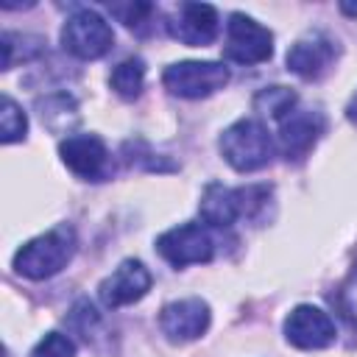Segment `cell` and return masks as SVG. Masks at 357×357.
Instances as JSON below:
<instances>
[{"label":"cell","mask_w":357,"mask_h":357,"mask_svg":"<svg viewBox=\"0 0 357 357\" xmlns=\"http://www.w3.org/2000/svg\"><path fill=\"white\" fill-rule=\"evenodd\" d=\"M268 201H271L268 184H248L231 190L212 181L201 195V218L215 229H229L240 218L259 220V215L268 209Z\"/></svg>","instance_id":"1"},{"label":"cell","mask_w":357,"mask_h":357,"mask_svg":"<svg viewBox=\"0 0 357 357\" xmlns=\"http://www.w3.org/2000/svg\"><path fill=\"white\" fill-rule=\"evenodd\" d=\"M218 148L223 153V159L240 170V173H254L259 167H265L273 156V137L268 131L265 123L254 120V117H243L237 123H231L220 139Z\"/></svg>","instance_id":"2"},{"label":"cell","mask_w":357,"mask_h":357,"mask_svg":"<svg viewBox=\"0 0 357 357\" xmlns=\"http://www.w3.org/2000/svg\"><path fill=\"white\" fill-rule=\"evenodd\" d=\"M75 254V234L70 226H56L33 240H28L14 254V268L25 279H50Z\"/></svg>","instance_id":"3"},{"label":"cell","mask_w":357,"mask_h":357,"mask_svg":"<svg viewBox=\"0 0 357 357\" xmlns=\"http://www.w3.org/2000/svg\"><path fill=\"white\" fill-rule=\"evenodd\" d=\"M61 45L75 59H100L114 47V31L98 11L81 8L73 17H67L61 28Z\"/></svg>","instance_id":"4"},{"label":"cell","mask_w":357,"mask_h":357,"mask_svg":"<svg viewBox=\"0 0 357 357\" xmlns=\"http://www.w3.org/2000/svg\"><path fill=\"white\" fill-rule=\"evenodd\" d=\"M156 251L173 268L201 265V262H209L215 257V237L209 234L206 226L187 220V223H178V226L167 229L165 234H159Z\"/></svg>","instance_id":"5"},{"label":"cell","mask_w":357,"mask_h":357,"mask_svg":"<svg viewBox=\"0 0 357 357\" xmlns=\"http://www.w3.org/2000/svg\"><path fill=\"white\" fill-rule=\"evenodd\" d=\"M273 53V33L259 25L254 17L234 11L226 25V45L223 56L237 64H262Z\"/></svg>","instance_id":"6"},{"label":"cell","mask_w":357,"mask_h":357,"mask_svg":"<svg viewBox=\"0 0 357 357\" xmlns=\"http://www.w3.org/2000/svg\"><path fill=\"white\" fill-rule=\"evenodd\" d=\"M162 84L178 98H206L229 84V67L220 61H176L162 73Z\"/></svg>","instance_id":"7"},{"label":"cell","mask_w":357,"mask_h":357,"mask_svg":"<svg viewBox=\"0 0 357 357\" xmlns=\"http://www.w3.org/2000/svg\"><path fill=\"white\" fill-rule=\"evenodd\" d=\"M61 162L86 181H103L112 176V153L98 134H70L59 142Z\"/></svg>","instance_id":"8"},{"label":"cell","mask_w":357,"mask_h":357,"mask_svg":"<svg viewBox=\"0 0 357 357\" xmlns=\"http://www.w3.org/2000/svg\"><path fill=\"white\" fill-rule=\"evenodd\" d=\"M284 337L296 349H307V351L326 349V346L335 343L337 326L329 318V312H324V310H318L312 304H298L284 318Z\"/></svg>","instance_id":"9"},{"label":"cell","mask_w":357,"mask_h":357,"mask_svg":"<svg viewBox=\"0 0 357 357\" xmlns=\"http://www.w3.org/2000/svg\"><path fill=\"white\" fill-rule=\"evenodd\" d=\"M212 312L209 304L201 298H178L162 307L159 329L170 343H190L209 329Z\"/></svg>","instance_id":"10"},{"label":"cell","mask_w":357,"mask_h":357,"mask_svg":"<svg viewBox=\"0 0 357 357\" xmlns=\"http://www.w3.org/2000/svg\"><path fill=\"white\" fill-rule=\"evenodd\" d=\"M167 33L190 47H204L218 36V8L209 3H181L167 17Z\"/></svg>","instance_id":"11"},{"label":"cell","mask_w":357,"mask_h":357,"mask_svg":"<svg viewBox=\"0 0 357 357\" xmlns=\"http://www.w3.org/2000/svg\"><path fill=\"white\" fill-rule=\"evenodd\" d=\"M324 134V117L312 109H293L290 114H284L279 120V134H276V145L279 153L290 162L304 159L312 145L318 142V137Z\"/></svg>","instance_id":"12"},{"label":"cell","mask_w":357,"mask_h":357,"mask_svg":"<svg viewBox=\"0 0 357 357\" xmlns=\"http://www.w3.org/2000/svg\"><path fill=\"white\" fill-rule=\"evenodd\" d=\"M151 282H153V276H151V271L139 259H126V262L117 265L114 273H109L100 282L98 296L112 310L114 307H126V304L139 301L151 290Z\"/></svg>","instance_id":"13"},{"label":"cell","mask_w":357,"mask_h":357,"mask_svg":"<svg viewBox=\"0 0 357 357\" xmlns=\"http://www.w3.org/2000/svg\"><path fill=\"white\" fill-rule=\"evenodd\" d=\"M332 61H335V45H332V39H326L321 33L304 36L287 50V70L307 81L326 75Z\"/></svg>","instance_id":"14"},{"label":"cell","mask_w":357,"mask_h":357,"mask_svg":"<svg viewBox=\"0 0 357 357\" xmlns=\"http://www.w3.org/2000/svg\"><path fill=\"white\" fill-rule=\"evenodd\" d=\"M112 89L120 95V98H137L142 92V84H145V61L131 56L126 61H120L114 70H112Z\"/></svg>","instance_id":"15"},{"label":"cell","mask_w":357,"mask_h":357,"mask_svg":"<svg viewBox=\"0 0 357 357\" xmlns=\"http://www.w3.org/2000/svg\"><path fill=\"white\" fill-rule=\"evenodd\" d=\"M109 14L117 17L128 31L145 36V33H151V28H153L156 6H151V3H112V6H109Z\"/></svg>","instance_id":"16"},{"label":"cell","mask_w":357,"mask_h":357,"mask_svg":"<svg viewBox=\"0 0 357 357\" xmlns=\"http://www.w3.org/2000/svg\"><path fill=\"white\" fill-rule=\"evenodd\" d=\"M296 103H298V98L287 86H268V89H259L254 98V106L273 120H282L284 114H290L296 109Z\"/></svg>","instance_id":"17"},{"label":"cell","mask_w":357,"mask_h":357,"mask_svg":"<svg viewBox=\"0 0 357 357\" xmlns=\"http://www.w3.org/2000/svg\"><path fill=\"white\" fill-rule=\"evenodd\" d=\"M0 126H3L0 139H3L6 145L22 139L25 131H28V117H25V112H22L8 95H3V123H0Z\"/></svg>","instance_id":"18"},{"label":"cell","mask_w":357,"mask_h":357,"mask_svg":"<svg viewBox=\"0 0 357 357\" xmlns=\"http://www.w3.org/2000/svg\"><path fill=\"white\" fill-rule=\"evenodd\" d=\"M31 357H75V343L61 332H47L31 349Z\"/></svg>","instance_id":"19"},{"label":"cell","mask_w":357,"mask_h":357,"mask_svg":"<svg viewBox=\"0 0 357 357\" xmlns=\"http://www.w3.org/2000/svg\"><path fill=\"white\" fill-rule=\"evenodd\" d=\"M340 304H343V310L357 321V265H354V271H351V276H349V282L343 284V293H340Z\"/></svg>","instance_id":"20"},{"label":"cell","mask_w":357,"mask_h":357,"mask_svg":"<svg viewBox=\"0 0 357 357\" xmlns=\"http://www.w3.org/2000/svg\"><path fill=\"white\" fill-rule=\"evenodd\" d=\"M346 117L357 126V92H354V98H351V100H349V106H346Z\"/></svg>","instance_id":"21"},{"label":"cell","mask_w":357,"mask_h":357,"mask_svg":"<svg viewBox=\"0 0 357 357\" xmlns=\"http://www.w3.org/2000/svg\"><path fill=\"white\" fill-rule=\"evenodd\" d=\"M340 11H343V14H351V17H357V6H351V3H340Z\"/></svg>","instance_id":"22"}]
</instances>
